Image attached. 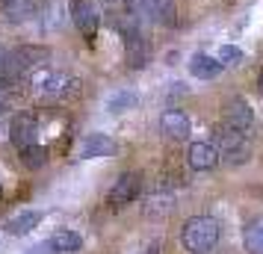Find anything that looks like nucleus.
Masks as SVG:
<instances>
[{
    "label": "nucleus",
    "instance_id": "nucleus-1",
    "mask_svg": "<svg viewBox=\"0 0 263 254\" xmlns=\"http://www.w3.org/2000/svg\"><path fill=\"white\" fill-rule=\"evenodd\" d=\"M219 222L213 216H192L186 219V225L180 230V242L190 254H210L219 242Z\"/></svg>",
    "mask_w": 263,
    "mask_h": 254
},
{
    "label": "nucleus",
    "instance_id": "nucleus-2",
    "mask_svg": "<svg viewBox=\"0 0 263 254\" xmlns=\"http://www.w3.org/2000/svg\"><path fill=\"white\" fill-rule=\"evenodd\" d=\"M216 151H219V160H225L228 166H242L251 160V145L246 133L231 130V127H222L216 133Z\"/></svg>",
    "mask_w": 263,
    "mask_h": 254
},
{
    "label": "nucleus",
    "instance_id": "nucleus-3",
    "mask_svg": "<svg viewBox=\"0 0 263 254\" xmlns=\"http://www.w3.org/2000/svg\"><path fill=\"white\" fill-rule=\"evenodd\" d=\"M139 192H142V174L139 171H124L119 181L112 183L107 201H109V207H124L130 201H136Z\"/></svg>",
    "mask_w": 263,
    "mask_h": 254
},
{
    "label": "nucleus",
    "instance_id": "nucleus-4",
    "mask_svg": "<svg viewBox=\"0 0 263 254\" xmlns=\"http://www.w3.org/2000/svg\"><path fill=\"white\" fill-rule=\"evenodd\" d=\"M124 60H127V65H130L133 71L145 68L148 60H151V48H148L145 36L136 27H127V30H124Z\"/></svg>",
    "mask_w": 263,
    "mask_h": 254
},
{
    "label": "nucleus",
    "instance_id": "nucleus-5",
    "mask_svg": "<svg viewBox=\"0 0 263 254\" xmlns=\"http://www.w3.org/2000/svg\"><path fill=\"white\" fill-rule=\"evenodd\" d=\"M119 151V145H116V139L107 133H89L80 142V148H77V157L80 160H98V157H112Z\"/></svg>",
    "mask_w": 263,
    "mask_h": 254
},
{
    "label": "nucleus",
    "instance_id": "nucleus-6",
    "mask_svg": "<svg viewBox=\"0 0 263 254\" xmlns=\"http://www.w3.org/2000/svg\"><path fill=\"white\" fill-rule=\"evenodd\" d=\"M251 124H254V112H251L249 101H242V97L228 101V107H225V127L239 130V133H249Z\"/></svg>",
    "mask_w": 263,
    "mask_h": 254
},
{
    "label": "nucleus",
    "instance_id": "nucleus-7",
    "mask_svg": "<svg viewBox=\"0 0 263 254\" xmlns=\"http://www.w3.org/2000/svg\"><path fill=\"white\" fill-rule=\"evenodd\" d=\"M136 3V9L148 18V21H154V24H175V18H178V9H175V3L172 0H133Z\"/></svg>",
    "mask_w": 263,
    "mask_h": 254
},
{
    "label": "nucleus",
    "instance_id": "nucleus-8",
    "mask_svg": "<svg viewBox=\"0 0 263 254\" xmlns=\"http://www.w3.org/2000/svg\"><path fill=\"white\" fill-rule=\"evenodd\" d=\"M160 130H163V136H168V139L183 142V139H190L192 124H190V119H186V112H180V109H166V112L160 115Z\"/></svg>",
    "mask_w": 263,
    "mask_h": 254
},
{
    "label": "nucleus",
    "instance_id": "nucleus-9",
    "mask_svg": "<svg viewBox=\"0 0 263 254\" xmlns=\"http://www.w3.org/2000/svg\"><path fill=\"white\" fill-rule=\"evenodd\" d=\"M36 115H30V112H21V115H15L12 119V127H9V139H12V145L21 151V148L33 145L36 142Z\"/></svg>",
    "mask_w": 263,
    "mask_h": 254
},
{
    "label": "nucleus",
    "instance_id": "nucleus-10",
    "mask_svg": "<svg viewBox=\"0 0 263 254\" xmlns=\"http://www.w3.org/2000/svg\"><path fill=\"white\" fill-rule=\"evenodd\" d=\"M186 163L195 171H210L219 166V151H216L213 142H192L190 151H186Z\"/></svg>",
    "mask_w": 263,
    "mask_h": 254
},
{
    "label": "nucleus",
    "instance_id": "nucleus-11",
    "mask_svg": "<svg viewBox=\"0 0 263 254\" xmlns=\"http://www.w3.org/2000/svg\"><path fill=\"white\" fill-rule=\"evenodd\" d=\"M39 89L48 97H68L77 89V80L71 74H60V71H48L39 77Z\"/></svg>",
    "mask_w": 263,
    "mask_h": 254
},
{
    "label": "nucleus",
    "instance_id": "nucleus-12",
    "mask_svg": "<svg viewBox=\"0 0 263 254\" xmlns=\"http://www.w3.org/2000/svg\"><path fill=\"white\" fill-rule=\"evenodd\" d=\"M71 18H74V24H77V30L92 42L95 33H98V9H95V6H92L89 0H74Z\"/></svg>",
    "mask_w": 263,
    "mask_h": 254
},
{
    "label": "nucleus",
    "instance_id": "nucleus-13",
    "mask_svg": "<svg viewBox=\"0 0 263 254\" xmlns=\"http://www.w3.org/2000/svg\"><path fill=\"white\" fill-rule=\"evenodd\" d=\"M222 62L216 60V56H207V53H195L190 60V74L192 77H198V80H213L222 74Z\"/></svg>",
    "mask_w": 263,
    "mask_h": 254
},
{
    "label": "nucleus",
    "instance_id": "nucleus-14",
    "mask_svg": "<svg viewBox=\"0 0 263 254\" xmlns=\"http://www.w3.org/2000/svg\"><path fill=\"white\" fill-rule=\"evenodd\" d=\"M242 242H246V251L249 254H263V213L260 216H254L246 225L242 230Z\"/></svg>",
    "mask_w": 263,
    "mask_h": 254
},
{
    "label": "nucleus",
    "instance_id": "nucleus-15",
    "mask_svg": "<svg viewBox=\"0 0 263 254\" xmlns=\"http://www.w3.org/2000/svg\"><path fill=\"white\" fill-rule=\"evenodd\" d=\"M50 245L60 254H71V251H80L83 248V240H80V233H74L68 228H60V230L50 233Z\"/></svg>",
    "mask_w": 263,
    "mask_h": 254
},
{
    "label": "nucleus",
    "instance_id": "nucleus-16",
    "mask_svg": "<svg viewBox=\"0 0 263 254\" xmlns=\"http://www.w3.org/2000/svg\"><path fill=\"white\" fill-rule=\"evenodd\" d=\"M39 222H42V213L39 210H27V213H18L15 219L6 222V233H12V237H24L30 230L36 228Z\"/></svg>",
    "mask_w": 263,
    "mask_h": 254
},
{
    "label": "nucleus",
    "instance_id": "nucleus-17",
    "mask_svg": "<svg viewBox=\"0 0 263 254\" xmlns=\"http://www.w3.org/2000/svg\"><path fill=\"white\" fill-rule=\"evenodd\" d=\"M3 12L12 24H21V21H30L36 15V3L33 0H6L3 3Z\"/></svg>",
    "mask_w": 263,
    "mask_h": 254
},
{
    "label": "nucleus",
    "instance_id": "nucleus-18",
    "mask_svg": "<svg viewBox=\"0 0 263 254\" xmlns=\"http://www.w3.org/2000/svg\"><path fill=\"white\" fill-rule=\"evenodd\" d=\"M175 210V195L172 192H154L151 198H148V204H145V213L148 216H168Z\"/></svg>",
    "mask_w": 263,
    "mask_h": 254
},
{
    "label": "nucleus",
    "instance_id": "nucleus-19",
    "mask_svg": "<svg viewBox=\"0 0 263 254\" xmlns=\"http://www.w3.org/2000/svg\"><path fill=\"white\" fill-rule=\"evenodd\" d=\"M136 104H139V97H136V92H130V89H119V92H112V95L107 97L109 112H127V109H133Z\"/></svg>",
    "mask_w": 263,
    "mask_h": 254
},
{
    "label": "nucleus",
    "instance_id": "nucleus-20",
    "mask_svg": "<svg viewBox=\"0 0 263 254\" xmlns=\"http://www.w3.org/2000/svg\"><path fill=\"white\" fill-rule=\"evenodd\" d=\"M65 15H68V3L65 0H50L48 9H45V30H57L65 24Z\"/></svg>",
    "mask_w": 263,
    "mask_h": 254
},
{
    "label": "nucleus",
    "instance_id": "nucleus-21",
    "mask_svg": "<svg viewBox=\"0 0 263 254\" xmlns=\"http://www.w3.org/2000/svg\"><path fill=\"white\" fill-rule=\"evenodd\" d=\"M21 163H24L27 169H42L45 163H48V148H42V145H27L21 148Z\"/></svg>",
    "mask_w": 263,
    "mask_h": 254
},
{
    "label": "nucleus",
    "instance_id": "nucleus-22",
    "mask_svg": "<svg viewBox=\"0 0 263 254\" xmlns=\"http://www.w3.org/2000/svg\"><path fill=\"white\" fill-rule=\"evenodd\" d=\"M216 60L222 62V65H237V62H242V50L234 48V45H225V48L219 50V56Z\"/></svg>",
    "mask_w": 263,
    "mask_h": 254
},
{
    "label": "nucleus",
    "instance_id": "nucleus-23",
    "mask_svg": "<svg viewBox=\"0 0 263 254\" xmlns=\"http://www.w3.org/2000/svg\"><path fill=\"white\" fill-rule=\"evenodd\" d=\"M24 254H60L53 245H50V240H45V242H39V245H33L30 251H24Z\"/></svg>",
    "mask_w": 263,
    "mask_h": 254
},
{
    "label": "nucleus",
    "instance_id": "nucleus-24",
    "mask_svg": "<svg viewBox=\"0 0 263 254\" xmlns=\"http://www.w3.org/2000/svg\"><path fill=\"white\" fill-rule=\"evenodd\" d=\"M6 68H9V53H6V50L0 48V77L6 74Z\"/></svg>",
    "mask_w": 263,
    "mask_h": 254
},
{
    "label": "nucleus",
    "instance_id": "nucleus-25",
    "mask_svg": "<svg viewBox=\"0 0 263 254\" xmlns=\"http://www.w3.org/2000/svg\"><path fill=\"white\" fill-rule=\"evenodd\" d=\"M142 254H157V245H151V248H148V251H142Z\"/></svg>",
    "mask_w": 263,
    "mask_h": 254
},
{
    "label": "nucleus",
    "instance_id": "nucleus-26",
    "mask_svg": "<svg viewBox=\"0 0 263 254\" xmlns=\"http://www.w3.org/2000/svg\"><path fill=\"white\" fill-rule=\"evenodd\" d=\"M260 92H263V71H260Z\"/></svg>",
    "mask_w": 263,
    "mask_h": 254
},
{
    "label": "nucleus",
    "instance_id": "nucleus-27",
    "mask_svg": "<svg viewBox=\"0 0 263 254\" xmlns=\"http://www.w3.org/2000/svg\"><path fill=\"white\" fill-rule=\"evenodd\" d=\"M0 192H3V183H0Z\"/></svg>",
    "mask_w": 263,
    "mask_h": 254
},
{
    "label": "nucleus",
    "instance_id": "nucleus-28",
    "mask_svg": "<svg viewBox=\"0 0 263 254\" xmlns=\"http://www.w3.org/2000/svg\"><path fill=\"white\" fill-rule=\"evenodd\" d=\"M0 3H6V0H0Z\"/></svg>",
    "mask_w": 263,
    "mask_h": 254
}]
</instances>
